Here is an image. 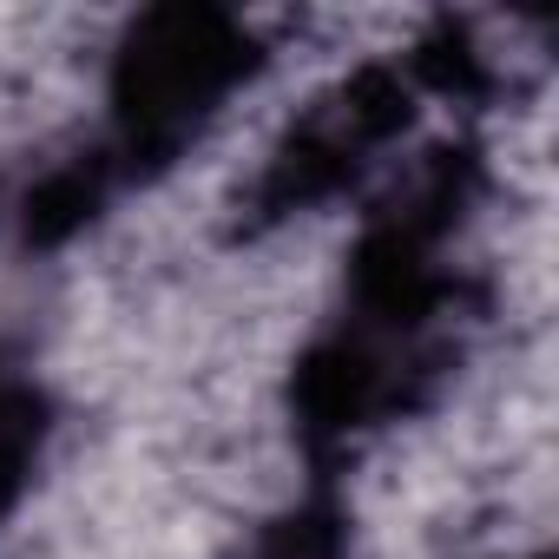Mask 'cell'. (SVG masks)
<instances>
[{
  "mask_svg": "<svg viewBox=\"0 0 559 559\" xmlns=\"http://www.w3.org/2000/svg\"><path fill=\"white\" fill-rule=\"evenodd\" d=\"M408 99H415V73H402V67H362L356 80H343L270 152L257 211L290 217V211H310V204L349 191L369 171V158L408 126Z\"/></svg>",
  "mask_w": 559,
  "mask_h": 559,
  "instance_id": "cell-2",
  "label": "cell"
},
{
  "mask_svg": "<svg viewBox=\"0 0 559 559\" xmlns=\"http://www.w3.org/2000/svg\"><path fill=\"white\" fill-rule=\"evenodd\" d=\"M257 67L263 53L237 14L152 8L112 60V158L126 171L171 165Z\"/></svg>",
  "mask_w": 559,
  "mask_h": 559,
  "instance_id": "cell-1",
  "label": "cell"
},
{
  "mask_svg": "<svg viewBox=\"0 0 559 559\" xmlns=\"http://www.w3.org/2000/svg\"><path fill=\"white\" fill-rule=\"evenodd\" d=\"M40 441H47V402H40V389L14 362H0V513H8L21 500V487L34 480Z\"/></svg>",
  "mask_w": 559,
  "mask_h": 559,
  "instance_id": "cell-3",
  "label": "cell"
}]
</instances>
